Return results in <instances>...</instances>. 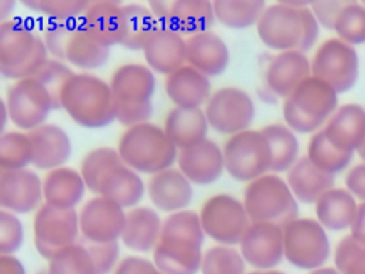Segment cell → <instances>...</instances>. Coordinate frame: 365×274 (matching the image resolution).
<instances>
[{"instance_id": "56", "label": "cell", "mask_w": 365, "mask_h": 274, "mask_svg": "<svg viewBox=\"0 0 365 274\" xmlns=\"http://www.w3.org/2000/svg\"><path fill=\"white\" fill-rule=\"evenodd\" d=\"M0 274H26L23 263L14 255L0 257Z\"/></svg>"}, {"instance_id": "13", "label": "cell", "mask_w": 365, "mask_h": 274, "mask_svg": "<svg viewBox=\"0 0 365 274\" xmlns=\"http://www.w3.org/2000/svg\"><path fill=\"white\" fill-rule=\"evenodd\" d=\"M33 233L36 250L50 261L61 250L78 241V213L76 208L61 210L44 203L34 214Z\"/></svg>"}, {"instance_id": "11", "label": "cell", "mask_w": 365, "mask_h": 274, "mask_svg": "<svg viewBox=\"0 0 365 274\" xmlns=\"http://www.w3.org/2000/svg\"><path fill=\"white\" fill-rule=\"evenodd\" d=\"M311 74L329 84L338 94L349 91L359 77L356 49L338 37L322 41L311 59Z\"/></svg>"}, {"instance_id": "40", "label": "cell", "mask_w": 365, "mask_h": 274, "mask_svg": "<svg viewBox=\"0 0 365 274\" xmlns=\"http://www.w3.org/2000/svg\"><path fill=\"white\" fill-rule=\"evenodd\" d=\"M123 164V160L117 148L113 147H98L88 151L80 166V174L86 183V187L98 194L100 184L103 178L117 166Z\"/></svg>"}, {"instance_id": "37", "label": "cell", "mask_w": 365, "mask_h": 274, "mask_svg": "<svg viewBox=\"0 0 365 274\" xmlns=\"http://www.w3.org/2000/svg\"><path fill=\"white\" fill-rule=\"evenodd\" d=\"M215 19L228 29H248L257 26L267 3L264 0H215Z\"/></svg>"}, {"instance_id": "22", "label": "cell", "mask_w": 365, "mask_h": 274, "mask_svg": "<svg viewBox=\"0 0 365 274\" xmlns=\"http://www.w3.org/2000/svg\"><path fill=\"white\" fill-rule=\"evenodd\" d=\"M90 36L106 47L123 43L127 34V20L123 4L113 0L91 1L81 17Z\"/></svg>"}, {"instance_id": "17", "label": "cell", "mask_w": 365, "mask_h": 274, "mask_svg": "<svg viewBox=\"0 0 365 274\" xmlns=\"http://www.w3.org/2000/svg\"><path fill=\"white\" fill-rule=\"evenodd\" d=\"M240 253L255 270H274L284 258L282 227L271 223H251L240 243Z\"/></svg>"}, {"instance_id": "10", "label": "cell", "mask_w": 365, "mask_h": 274, "mask_svg": "<svg viewBox=\"0 0 365 274\" xmlns=\"http://www.w3.org/2000/svg\"><path fill=\"white\" fill-rule=\"evenodd\" d=\"M225 171L237 181L250 183L271 171V151L261 130L230 136L222 147Z\"/></svg>"}, {"instance_id": "57", "label": "cell", "mask_w": 365, "mask_h": 274, "mask_svg": "<svg viewBox=\"0 0 365 274\" xmlns=\"http://www.w3.org/2000/svg\"><path fill=\"white\" fill-rule=\"evenodd\" d=\"M14 7H16L14 0H1L0 1V19H1V21L9 20V16L14 10Z\"/></svg>"}, {"instance_id": "16", "label": "cell", "mask_w": 365, "mask_h": 274, "mask_svg": "<svg viewBox=\"0 0 365 274\" xmlns=\"http://www.w3.org/2000/svg\"><path fill=\"white\" fill-rule=\"evenodd\" d=\"M78 223L80 237L93 243H111L121 238L125 211L114 201L96 196L83 204Z\"/></svg>"}, {"instance_id": "18", "label": "cell", "mask_w": 365, "mask_h": 274, "mask_svg": "<svg viewBox=\"0 0 365 274\" xmlns=\"http://www.w3.org/2000/svg\"><path fill=\"white\" fill-rule=\"evenodd\" d=\"M43 181L29 168L0 171V206L13 214L37 211L41 206Z\"/></svg>"}, {"instance_id": "30", "label": "cell", "mask_w": 365, "mask_h": 274, "mask_svg": "<svg viewBox=\"0 0 365 274\" xmlns=\"http://www.w3.org/2000/svg\"><path fill=\"white\" fill-rule=\"evenodd\" d=\"M163 128L174 146L184 150L204 141L210 124L202 108L173 107L165 116Z\"/></svg>"}, {"instance_id": "58", "label": "cell", "mask_w": 365, "mask_h": 274, "mask_svg": "<svg viewBox=\"0 0 365 274\" xmlns=\"http://www.w3.org/2000/svg\"><path fill=\"white\" fill-rule=\"evenodd\" d=\"M308 274H339V271L335 267H321L309 271Z\"/></svg>"}, {"instance_id": "25", "label": "cell", "mask_w": 365, "mask_h": 274, "mask_svg": "<svg viewBox=\"0 0 365 274\" xmlns=\"http://www.w3.org/2000/svg\"><path fill=\"white\" fill-rule=\"evenodd\" d=\"M185 49L187 64L207 77L220 76L230 64L228 46L211 30L185 37Z\"/></svg>"}, {"instance_id": "36", "label": "cell", "mask_w": 365, "mask_h": 274, "mask_svg": "<svg viewBox=\"0 0 365 274\" xmlns=\"http://www.w3.org/2000/svg\"><path fill=\"white\" fill-rule=\"evenodd\" d=\"M173 13V27L188 36L208 31L217 21L212 1L208 0H175Z\"/></svg>"}, {"instance_id": "26", "label": "cell", "mask_w": 365, "mask_h": 274, "mask_svg": "<svg viewBox=\"0 0 365 274\" xmlns=\"http://www.w3.org/2000/svg\"><path fill=\"white\" fill-rule=\"evenodd\" d=\"M27 134L33 146V166L36 168L51 171L68 161L71 141L60 126L44 123Z\"/></svg>"}, {"instance_id": "60", "label": "cell", "mask_w": 365, "mask_h": 274, "mask_svg": "<svg viewBox=\"0 0 365 274\" xmlns=\"http://www.w3.org/2000/svg\"><path fill=\"white\" fill-rule=\"evenodd\" d=\"M358 154H359V157L364 160V163H365V143L362 144V147L358 150Z\"/></svg>"}, {"instance_id": "59", "label": "cell", "mask_w": 365, "mask_h": 274, "mask_svg": "<svg viewBox=\"0 0 365 274\" xmlns=\"http://www.w3.org/2000/svg\"><path fill=\"white\" fill-rule=\"evenodd\" d=\"M250 274H285L282 271H277V270H268V271H254Z\"/></svg>"}, {"instance_id": "52", "label": "cell", "mask_w": 365, "mask_h": 274, "mask_svg": "<svg viewBox=\"0 0 365 274\" xmlns=\"http://www.w3.org/2000/svg\"><path fill=\"white\" fill-rule=\"evenodd\" d=\"M155 268V264L144 257L128 255L118 261L113 274H148Z\"/></svg>"}, {"instance_id": "20", "label": "cell", "mask_w": 365, "mask_h": 274, "mask_svg": "<svg viewBox=\"0 0 365 274\" xmlns=\"http://www.w3.org/2000/svg\"><path fill=\"white\" fill-rule=\"evenodd\" d=\"M143 53L147 66L158 74L170 76L187 64L185 39L173 27H157L147 40Z\"/></svg>"}, {"instance_id": "38", "label": "cell", "mask_w": 365, "mask_h": 274, "mask_svg": "<svg viewBox=\"0 0 365 274\" xmlns=\"http://www.w3.org/2000/svg\"><path fill=\"white\" fill-rule=\"evenodd\" d=\"M307 157L319 170L335 176L348 168L354 158V153L341 150L334 146L321 128L309 138L307 147Z\"/></svg>"}, {"instance_id": "6", "label": "cell", "mask_w": 365, "mask_h": 274, "mask_svg": "<svg viewBox=\"0 0 365 274\" xmlns=\"http://www.w3.org/2000/svg\"><path fill=\"white\" fill-rule=\"evenodd\" d=\"M43 40L53 59L67 61L81 70L100 68L110 57V47L94 40L81 19L71 23H47Z\"/></svg>"}, {"instance_id": "50", "label": "cell", "mask_w": 365, "mask_h": 274, "mask_svg": "<svg viewBox=\"0 0 365 274\" xmlns=\"http://www.w3.org/2000/svg\"><path fill=\"white\" fill-rule=\"evenodd\" d=\"M153 114V103L150 104H118L115 120L128 127L147 123Z\"/></svg>"}, {"instance_id": "55", "label": "cell", "mask_w": 365, "mask_h": 274, "mask_svg": "<svg viewBox=\"0 0 365 274\" xmlns=\"http://www.w3.org/2000/svg\"><path fill=\"white\" fill-rule=\"evenodd\" d=\"M351 235L361 241V243H365V201L361 203L358 206V210H356V215H355V220L351 225Z\"/></svg>"}, {"instance_id": "41", "label": "cell", "mask_w": 365, "mask_h": 274, "mask_svg": "<svg viewBox=\"0 0 365 274\" xmlns=\"http://www.w3.org/2000/svg\"><path fill=\"white\" fill-rule=\"evenodd\" d=\"M33 164V146L27 133L4 131L0 137L1 170H21Z\"/></svg>"}, {"instance_id": "5", "label": "cell", "mask_w": 365, "mask_h": 274, "mask_svg": "<svg viewBox=\"0 0 365 274\" xmlns=\"http://www.w3.org/2000/svg\"><path fill=\"white\" fill-rule=\"evenodd\" d=\"M338 93L325 81L311 76L282 103L285 126L294 133L314 134L324 128L338 110Z\"/></svg>"}, {"instance_id": "49", "label": "cell", "mask_w": 365, "mask_h": 274, "mask_svg": "<svg viewBox=\"0 0 365 274\" xmlns=\"http://www.w3.org/2000/svg\"><path fill=\"white\" fill-rule=\"evenodd\" d=\"M78 241L88 250L97 274H110L115 270L120 257L118 241L93 243L83 237H80Z\"/></svg>"}, {"instance_id": "29", "label": "cell", "mask_w": 365, "mask_h": 274, "mask_svg": "<svg viewBox=\"0 0 365 274\" xmlns=\"http://www.w3.org/2000/svg\"><path fill=\"white\" fill-rule=\"evenodd\" d=\"M161 230L163 220L157 210L137 206L125 213V225L120 240L131 251L148 253L158 244Z\"/></svg>"}, {"instance_id": "43", "label": "cell", "mask_w": 365, "mask_h": 274, "mask_svg": "<svg viewBox=\"0 0 365 274\" xmlns=\"http://www.w3.org/2000/svg\"><path fill=\"white\" fill-rule=\"evenodd\" d=\"M334 31L351 46L365 43V6L362 1H345L336 16Z\"/></svg>"}, {"instance_id": "21", "label": "cell", "mask_w": 365, "mask_h": 274, "mask_svg": "<svg viewBox=\"0 0 365 274\" xmlns=\"http://www.w3.org/2000/svg\"><path fill=\"white\" fill-rule=\"evenodd\" d=\"M311 60L299 50H288L275 54L265 68L268 90L284 100L308 77H311Z\"/></svg>"}, {"instance_id": "15", "label": "cell", "mask_w": 365, "mask_h": 274, "mask_svg": "<svg viewBox=\"0 0 365 274\" xmlns=\"http://www.w3.org/2000/svg\"><path fill=\"white\" fill-rule=\"evenodd\" d=\"M204 111L210 127L227 136L250 130L255 117V106L251 96L238 87L215 90Z\"/></svg>"}, {"instance_id": "24", "label": "cell", "mask_w": 365, "mask_h": 274, "mask_svg": "<svg viewBox=\"0 0 365 274\" xmlns=\"http://www.w3.org/2000/svg\"><path fill=\"white\" fill-rule=\"evenodd\" d=\"M110 87L118 104H150L155 91L154 71L140 63H127L115 68Z\"/></svg>"}, {"instance_id": "4", "label": "cell", "mask_w": 365, "mask_h": 274, "mask_svg": "<svg viewBox=\"0 0 365 274\" xmlns=\"http://www.w3.org/2000/svg\"><path fill=\"white\" fill-rule=\"evenodd\" d=\"M117 150L125 166L151 176L171 168L178 157V148L164 128L150 121L125 128Z\"/></svg>"}, {"instance_id": "3", "label": "cell", "mask_w": 365, "mask_h": 274, "mask_svg": "<svg viewBox=\"0 0 365 274\" xmlns=\"http://www.w3.org/2000/svg\"><path fill=\"white\" fill-rule=\"evenodd\" d=\"M43 37L20 17L0 24V74L9 80L34 77L48 60Z\"/></svg>"}, {"instance_id": "12", "label": "cell", "mask_w": 365, "mask_h": 274, "mask_svg": "<svg viewBox=\"0 0 365 274\" xmlns=\"http://www.w3.org/2000/svg\"><path fill=\"white\" fill-rule=\"evenodd\" d=\"M200 220L207 237L217 244H240L251 220L244 203L237 197L220 193L207 198L200 211Z\"/></svg>"}, {"instance_id": "32", "label": "cell", "mask_w": 365, "mask_h": 274, "mask_svg": "<svg viewBox=\"0 0 365 274\" xmlns=\"http://www.w3.org/2000/svg\"><path fill=\"white\" fill-rule=\"evenodd\" d=\"M287 183L297 201L315 204L322 194L334 188L335 177L315 167L304 156L287 171Z\"/></svg>"}, {"instance_id": "46", "label": "cell", "mask_w": 365, "mask_h": 274, "mask_svg": "<svg viewBox=\"0 0 365 274\" xmlns=\"http://www.w3.org/2000/svg\"><path fill=\"white\" fill-rule=\"evenodd\" d=\"M334 264L339 274H365V243L351 234L342 237L334 251Z\"/></svg>"}, {"instance_id": "53", "label": "cell", "mask_w": 365, "mask_h": 274, "mask_svg": "<svg viewBox=\"0 0 365 274\" xmlns=\"http://www.w3.org/2000/svg\"><path fill=\"white\" fill-rule=\"evenodd\" d=\"M345 186L355 198L365 201V163L356 164L346 173Z\"/></svg>"}, {"instance_id": "31", "label": "cell", "mask_w": 365, "mask_h": 274, "mask_svg": "<svg viewBox=\"0 0 365 274\" xmlns=\"http://www.w3.org/2000/svg\"><path fill=\"white\" fill-rule=\"evenodd\" d=\"M86 188L80 171L66 166L48 171L43 178V196L46 204L61 210L76 208L83 200Z\"/></svg>"}, {"instance_id": "44", "label": "cell", "mask_w": 365, "mask_h": 274, "mask_svg": "<svg viewBox=\"0 0 365 274\" xmlns=\"http://www.w3.org/2000/svg\"><path fill=\"white\" fill-rule=\"evenodd\" d=\"M201 274H245V260L232 245L217 244L202 254Z\"/></svg>"}, {"instance_id": "34", "label": "cell", "mask_w": 365, "mask_h": 274, "mask_svg": "<svg viewBox=\"0 0 365 274\" xmlns=\"http://www.w3.org/2000/svg\"><path fill=\"white\" fill-rule=\"evenodd\" d=\"M144 193L145 186L140 174L123 163L103 178L98 196L114 201L124 210H131L138 206Z\"/></svg>"}, {"instance_id": "14", "label": "cell", "mask_w": 365, "mask_h": 274, "mask_svg": "<svg viewBox=\"0 0 365 274\" xmlns=\"http://www.w3.org/2000/svg\"><path fill=\"white\" fill-rule=\"evenodd\" d=\"M4 103L10 121L27 133L43 126L53 110L50 93L36 77L14 81L7 88Z\"/></svg>"}, {"instance_id": "9", "label": "cell", "mask_w": 365, "mask_h": 274, "mask_svg": "<svg viewBox=\"0 0 365 274\" xmlns=\"http://www.w3.org/2000/svg\"><path fill=\"white\" fill-rule=\"evenodd\" d=\"M305 6L308 3L301 1L268 4L255 26L262 44L278 53L299 50L305 33Z\"/></svg>"}, {"instance_id": "39", "label": "cell", "mask_w": 365, "mask_h": 274, "mask_svg": "<svg viewBox=\"0 0 365 274\" xmlns=\"http://www.w3.org/2000/svg\"><path fill=\"white\" fill-rule=\"evenodd\" d=\"M123 11L127 20V34L121 46L128 50L143 51L147 40L157 30L158 24L150 7L145 4L125 3L123 4Z\"/></svg>"}, {"instance_id": "7", "label": "cell", "mask_w": 365, "mask_h": 274, "mask_svg": "<svg viewBox=\"0 0 365 274\" xmlns=\"http://www.w3.org/2000/svg\"><path fill=\"white\" fill-rule=\"evenodd\" d=\"M242 203L251 223H271L285 227L298 218V201L287 180L267 173L250 181L244 190Z\"/></svg>"}, {"instance_id": "23", "label": "cell", "mask_w": 365, "mask_h": 274, "mask_svg": "<svg viewBox=\"0 0 365 274\" xmlns=\"http://www.w3.org/2000/svg\"><path fill=\"white\" fill-rule=\"evenodd\" d=\"M147 194L155 210L173 214L187 210L194 191L191 181L180 170L171 167L150 177Z\"/></svg>"}, {"instance_id": "51", "label": "cell", "mask_w": 365, "mask_h": 274, "mask_svg": "<svg viewBox=\"0 0 365 274\" xmlns=\"http://www.w3.org/2000/svg\"><path fill=\"white\" fill-rule=\"evenodd\" d=\"M344 4H345V1H339V0H336V1H314V3H309V7H311L315 19L318 20L319 26L327 30L334 31L336 16L341 11Z\"/></svg>"}, {"instance_id": "28", "label": "cell", "mask_w": 365, "mask_h": 274, "mask_svg": "<svg viewBox=\"0 0 365 274\" xmlns=\"http://www.w3.org/2000/svg\"><path fill=\"white\" fill-rule=\"evenodd\" d=\"M164 86L167 97L181 108H201L212 94L208 77L188 64L167 76Z\"/></svg>"}, {"instance_id": "47", "label": "cell", "mask_w": 365, "mask_h": 274, "mask_svg": "<svg viewBox=\"0 0 365 274\" xmlns=\"http://www.w3.org/2000/svg\"><path fill=\"white\" fill-rule=\"evenodd\" d=\"M74 74L76 73H73V70L64 61L56 59H48L44 66L36 73L34 77L47 88L51 96L53 110L61 108V91Z\"/></svg>"}, {"instance_id": "1", "label": "cell", "mask_w": 365, "mask_h": 274, "mask_svg": "<svg viewBox=\"0 0 365 274\" xmlns=\"http://www.w3.org/2000/svg\"><path fill=\"white\" fill-rule=\"evenodd\" d=\"M204 238L200 214L191 210L173 213L163 221L153 263L163 274H197L201 270Z\"/></svg>"}, {"instance_id": "33", "label": "cell", "mask_w": 365, "mask_h": 274, "mask_svg": "<svg viewBox=\"0 0 365 274\" xmlns=\"http://www.w3.org/2000/svg\"><path fill=\"white\" fill-rule=\"evenodd\" d=\"M358 204L356 198L346 188H331L315 203V215L319 224L329 231L351 228Z\"/></svg>"}, {"instance_id": "19", "label": "cell", "mask_w": 365, "mask_h": 274, "mask_svg": "<svg viewBox=\"0 0 365 274\" xmlns=\"http://www.w3.org/2000/svg\"><path fill=\"white\" fill-rule=\"evenodd\" d=\"M177 163L178 170L197 186L215 183L225 170L222 148L210 138L180 150Z\"/></svg>"}, {"instance_id": "27", "label": "cell", "mask_w": 365, "mask_h": 274, "mask_svg": "<svg viewBox=\"0 0 365 274\" xmlns=\"http://www.w3.org/2000/svg\"><path fill=\"white\" fill-rule=\"evenodd\" d=\"M322 131L338 148L358 151L365 143V108L356 103L339 106Z\"/></svg>"}, {"instance_id": "61", "label": "cell", "mask_w": 365, "mask_h": 274, "mask_svg": "<svg viewBox=\"0 0 365 274\" xmlns=\"http://www.w3.org/2000/svg\"><path fill=\"white\" fill-rule=\"evenodd\" d=\"M148 274H163V273H161V271H160V270L155 267V268H154V270H151Z\"/></svg>"}, {"instance_id": "62", "label": "cell", "mask_w": 365, "mask_h": 274, "mask_svg": "<svg viewBox=\"0 0 365 274\" xmlns=\"http://www.w3.org/2000/svg\"><path fill=\"white\" fill-rule=\"evenodd\" d=\"M362 4H364V6H365V1H362Z\"/></svg>"}, {"instance_id": "2", "label": "cell", "mask_w": 365, "mask_h": 274, "mask_svg": "<svg viewBox=\"0 0 365 274\" xmlns=\"http://www.w3.org/2000/svg\"><path fill=\"white\" fill-rule=\"evenodd\" d=\"M61 108L84 128H103L117 117L110 83L91 73H76L61 91Z\"/></svg>"}, {"instance_id": "45", "label": "cell", "mask_w": 365, "mask_h": 274, "mask_svg": "<svg viewBox=\"0 0 365 274\" xmlns=\"http://www.w3.org/2000/svg\"><path fill=\"white\" fill-rule=\"evenodd\" d=\"M47 274H97L88 250L77 241L48 261Z\"/></svg>"}, {"instance_id": "54", "label": "cell", "mask_w": 365, "mask_h": 274, "mask_svg": "<svg viewBox=\"0 0 365 274\" xmlns=\"http://www.w3.org/2000/svg\"><path fill=\"white\" fill-rule=\"evenodd\" d=\"M147 6L150 7L158 27H173V20H174L173 6H174V1H163V0L150 1Z\"/></svg>"}, {"instance_id": "35", "label": "cell", "mask_w": 365, "mask_h": 274, "mask_svg": "<svg viewBox=\"0 0 365 274\" xmlns=\"http://www.w3.org/2000/svg\"><path fill=\"white\" fill-rule=\"evenodd\" d=\"M271 151V171L274 174L288 171L299 154V143L295 133L285 124H268L261 128Z\"/></svg>"}, {"instance_id": "42", "label": "cell", "mask_w": 365, "mask_h": 274, "mask_svg": "<svg viewBox=\"0 0 365 274\" xmlns=\"http://www.w3.org/2000/svg\"><path fill=\"white\" fill-rule=\"evenodd\" d=\"M24 7L44 16L48 23H71L83 17L91 1L86 0H23Z\"/></svg>"}, {"instance_id": "48", "label": "cell", "mask_w": 365, "mask_h": 274, "mask_svg": "<svg viewBox=\"0 0 365 274\" xmlns=\"http://www.w3.org/2000/svg\"><path fill=\"white\" fill-rule=\"evenodd\" d=\"M24 241V228L17 214L0 211V254L13 255Z\"/></svg>"}, {"instance_id": "8", "label": "cell", "mask_w": 365, "mask_h": 274, "mask_svg": "<svg viewBox=\"0 0 365 274\" xmlns=\"http://www.w3.org/2000/svg\"><path fill=\"white\" fill-rule=\"evenodd\" d=\"M284 257L299 270H317L331 257L327 230L317 218L298 217L284 228Z\"/></svg>"}]
</instances>
